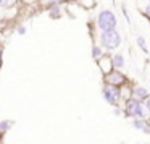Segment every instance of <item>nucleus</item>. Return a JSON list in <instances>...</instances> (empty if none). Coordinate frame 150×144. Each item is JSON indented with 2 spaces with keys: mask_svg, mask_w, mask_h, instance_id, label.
<instances>
[{
  "mask_svg": "<svg viewBox=\"0 0 150 144\" xmlns=\"http://www.w3.org/2000/svg\"><path fill=\"white\" fill-rule=\"evenodd\" d=\"M126 115L136 118V120H145L147 110L142 105V102L136 101V99H131V101L126 102Z\"/></svg>",
  "mask_w": 150,
  "mask_h": 144,
  "instance_id": "obj_1",
  "label": "nucleus"
},
{
  "mask_svg": "<svg viewBox=\"0 0 150 144\" xmlns=\"http://www.w3.org/2000/svg\"><path fill=\"white\" fill-rule=\"evenodd\" d=\"M98 28L102 29V33H107V31H115L116 28V16H115L113 11L110 10H103L98 15Z\"/></svg>",
  "mask_w": 150,
  "mask_h": 144,
  "instance_id": "obj_2",
  "label": "nucleus"
},
{
  "mask_svg": "<svg viewBox=\"0 0 150 144\" xmlns=\"http://www.w3.org/2000/svg\"><path fill=\"white\" fill-rule=\"evenodd\" d=\"M100 44L105 49H115L121 44V36L116 29L115 31H107L100 34Z\"/></svg>",
  "mask_w": 150,
  "mask_h": 144,
  "instance_id": "obj_3",
  "label": "nucleus"
},
{
  "mask_svg": "<svg viewBox=\"0 0 150 144\" xmlns=\"http://www.w3.org/2000/svg\"><path fill=\"white\" fill-rule=\"evenodd\" d=\"M102 94H103V99L111 105H116L118 101L121 97V92L116 86H111V84H105L103 89H102Z\"/></svg>",
  "mask_w": 150,
  "mask_h": 144,
  "instance_id": "obj_4",
  "label": "nucleus"
},
{
  "mask_svg": "<svg viewBox=\"0 0 150 144\" xmlns=\"http://www.w3.org/2000/svg\"><path fill=\"white\" fill-rule=\"evenodd\" d=\"M124 83V76L120 71H110L107 75V84L116 86V84H123Z\"/></svg>",
  "mask_w": 150,
  "mask_h": 144,
  "instance_id": "obj_5",
  "label": "nucleus"
},
{
  "mask_svg": "<svg viewBox=\"0 0 150 144\" xmlns=\"http://www.w3.org/2000/svg\"><path fill=\"white\" fill-rule=\"evenodd\" d=\"M132 97L136 99V101H144V99L149 97V91H147L145 88H140V86H137V88H134L132 91Z\"/></svg>",
  "mask_w": 150,
  "mask_h": 144,
  "instance_id": "obj_6",
  "label": "nucleus"
},
{
  "mask_svg": "<svg viewBox=\"0 0 150 144\" xmlns=\"http://www.w3.org/2000/svg\"><path fill=\"white\" fill-rule=\"evenodd\" d=\"M132 126L136 128V130H142V131H147V133H150V128L147 126V121H144V120H136V118H134Z\"/></svg>",
  "mask_w": 150,
  "mask_h": 144,
  "instance_id": "obj_7",
  "label": "nucleus"
},
{
  "mask_svg": "<svg viewBox=\"0 0 150 144\" xmlns=\"http://www.w3.org/2000/svg\"><path fill=\"white\" fill-rule=\"evenodd\" d=\"M11 126H13V121H11V120H4V121H0V134H5L7 131H10Z\"/></svg>",
  "mask_w": 150,
  "mask_h": 144,
  "instance_id": "obj_8",
  "label": "nucleus"
},
{
  "mask_svg": "<svg viewBox=\"0 0 150 144\" xmlns=\"http://www.w3.org/2000/svg\"><path fill=\"white\" fill-rule=\"evenodd\" d=\"M111 65L115 66V68H123L124 66V58H123V55H115L113 58H111Z\"/></svg>",
  "mask_w": 150,
  "mask_h": 144,
  "instance_id": "obj_9",
  "label": "nucleus"
},
{
  "mask_svg": "<svg viewBox=\"0 0 150 144\" xmlns=\"http://www.w3.org/2000/svg\"><path fill=\"white\" fill-rule=\"evenodd\" d=\"M137 46L142 49V52L144 53H149V47H147V44H145V39H144L142 36H139L137 37Z\"/></svg>",
  "mask_w": 150,
  "mask_h": 144,
  "instance_id": "obj_10",
  "label": "nucleus"
},
{
  "mask_svg": "<svg viewBox=\"0 0 150 144\" xmlns=\"http://www.w3.org/2000/svg\"><path fill=\"white\" fill-rule=\"evenodd\" d=\"M92 55H94V58H100L102 57V49L98 46H94V49H92Z\"/></svg>",
  "mask_w": 150,
  "mask_h": 144,
  "instance_id": "obj_11",
  "label": "nucleus"
},
{
  "mask_svg": "<svg viewBox=\"0 0 150 144\" xmlns=\"http://www.w3.org/2000/svg\"><path fill=\"white\" fill-rule=\"evenodd\" d=\"M50 13H52V16H55V15L58 16V13H60V7H58V5H53L52 10H50Z\"/></svg>",
  "mask_w": 150,
  "mask_h": 144,
  "instance_id": "obj_12",
  "label": "nucleus"
},
{
  "mask_svg": "<svg viewBox=\"0 0 150 144\" xmlns=\"http://www.w3.org/2000/svg\"><path fill=\"white\" fill-rule=\"evenodd\" d=\"M145 108H147V112L150 113V96L145 99Z\"/></svg>",
  "mask_w": 150,
  "mask_h": 144,
  "instance_id": "obj_13",
  "label": "nucleus"
},
{
  "mask_svg": "<svg viewBox=\"0 0 150 144\" xmlns=\"http://www.w3.org/2000/svg\"><path fill=\"white\" fill-rule=\"evenodd\" d=\"M18 33H20L21 36H23V34H26V28H24V26H20V28H18Z\"/></svg>",
  "mask_w": 150,
  "mask_h": 144,
  "instance_id": "obj_14",
  "label": "nucleus"
},
{
  "mask_svg": "<svg viewBox=\"0 0 150 144\" xmlns=\"http://www.w3.org/2000/svg\"><path fill=\"white\" fill-rule=\"evenodd\" d=\"M145 11H147V13H149V15H150V5H147V8H145Z\"/></svg>",
  "mask_w": 150,
  "mask_h": 144,
  "instance_id": "obj_15",
  "label": "nucleus"
},
{
  "mask_svg": "<svg viewBox=\"0 0 150 144\" xmlns=\"http://www.w3.org/2000/svg\"><path fill=\"white\" fill-rule=\"evenodd\" d=\"M0 63H2V50H0Z\"/></svg>",
  "mask_w": 150,
  "mask_h": 144,
  "instance_id": "obj_16",
  "label": "nucleus"
},
{
  "mask_svg": "<svg viewBox=\"0 0 150 144\" xmlns=\"http://www.w3.org/2000/svg\"><path fill=\"white\" fill-rule=\"evenodd\" d=\"M149 5H150V0H149Z\"/></svg>",
  "mask_w": 150,
  "mask_h": 144,
  "instance_id": "obj_17",
  "label": "nucleus"
},
{
  "mask_svg": "<svg viewBox=\"0 0 150 144\" xmlns=\"http://www.w3.org/2000/svg\"><path fill=\"white\" fill-rule=\"evenodd\" d=\"M0 4H2V0H0Z\"/></svg>",
  "mask_w": 150,
  "mask_h": 144,
  "instance_id": "obj_18",
  "label": "nucleus"
}]
</instances>
